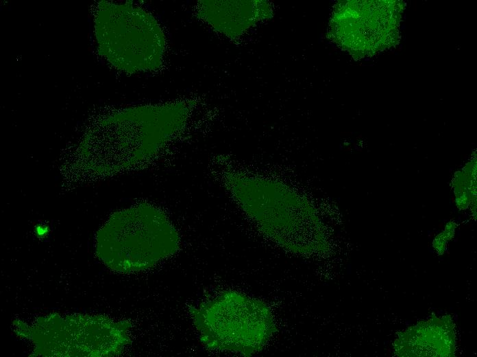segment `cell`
I'll list each match as a JSON object with an SVG mask.
<instances>
[{
  "label": "cell",
  "mask_w": 477,
  "mask_h": 357,
  "mask_svg": "<svg viewBox=\"0 0 477 357\" xmlns=\"http://www.w3.org/2000/svg\"><path fill=\"white\" fill-rule=\"evenodd\" d=\"M188 310L200 341L210 350L251 356L263 349L276 329L264 301L234 290Z\"/></svg>",
  "instance_id": "obj_1"
},
{
  "label": "cell",
  "mask_w": 477,
  "mask_h": 357,
  "mask_svg": "<svg viewBox=\"0 0 477 357\" xmlns=\"http://www.w3.org/2000/svg\"><path fill=\"white\" fill-rule=\"evenodd\" d=\"M177 235L160 213L147 207L114 214L97 235V257L119 273L143 271L173 254Z\"/></svg>",
  "instance_id": "obj_2"
},
{
  "label": "cell",
  "mask_w": 477,
  "mask_h": 357,
  "mask_svg": "<svg viewBox=\"0 0 477 357\" xmlns=\"http://www.w3.org/2000/svg\"><path fill=\"white\" fill-rule=\"evenodd\" d=\"M15 332L34 345V356H112L130 343L127 321L101 316L50 314L28 325L14 322Z\"/></svg>",
  "instance_id": "obj_3"
},
{
  "label": "cell",
  "mask_w": 477,
  "mask_h": 357,
  "mask_svg": "<svg viewBox=\"0 0 477 357\" xmlns=\"http://www.w3.org/2000/svg\"><path fill=\"white\" fill-rule=\"evenodd\" d=\"M95 36L99 53L119 69L140 71L158 62V27L140 9L101 3L95 15Z\"/></svg>",
  "instance_id": "obj_4"
}]
</instances>
